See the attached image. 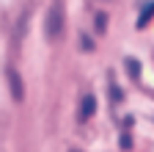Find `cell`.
<instances>
[{
    "mask_svg": "<svg viewBox=\"0 0 154 152\" xmlns=\"http://www.w3.org/2000/svg\"><path fill=\"white\" fill-rule=\"evenodd\" d=\"M63 22H66V14H63V3L61 0H52L50 3V11L44 17V36L50 42H58L63 33Z\"/></svg>",
    "mask_w": 154,
    "mask_h": 152,
    "instance_id": "cell-1",
    "label": "cell"
},
{
    "mask_svg": "<svg viewBox=\"0 0 154 152\" xmlns=\"http://www.w3.org/2000/svg\"><path fill=\"white\" fill-rule=\"evenodd\" d=\"M6 75H8V86H11V97H14L17 102H22V97H25V86H22V78H19V72H17V69H8Z\"/></svg>",
    "mask_w": 154,
    "mask_h": 152,
    "instance_id": "cell-2",
    "label": "cell"
},
{
    "mask_svg": "<svg viewBox=\"0 0 154 152\" xmlns=\"http://www.w3.org/2000/svg\"><path fill=\"white\" fill-rule=\"evenodd\" d=\"M96 113V97L94 94H83V102H80V119H91Z\"/></svg>",
    "mask_w": 154,
    "mask_h": 152,
    "instance_id": "cell-3",
    "label": "cell"
},
{
    "mask_svg": "<svg viewBox=\"0 0 154 152\" xmlns=\"http://www.w3.org/2000/svg\"><path fill=\"white\" fill-rule=\"evenodd\" d=\"M124 66H127V75H129L132 80H138V78H140V61H138V58H127Z\"/></svg>",
    "mask_w": 154,
    "mask_h": 152,
    "instance_id": "cell-4",
    "label": "cell"
},
{
    "mask_svg": "<svg viewBox=\"0 0 154 152\" xmlns=\"http://www.w3.org/2000/svg\"><path fill=\"white\" fill-rule=\"evenodd\" d=\"M151 17H154V3H146L143 11H140V17H138V28H146Z\"/></svg>",
    "mask_w": 154,
    "mask_h": 152,
    "instance_id": "cell-5",
    "label": "cell"
},
{
    "mask_svg": "<svg viewBox=\"0 0 154 152\" xmlns=\"http://www.w3.org/2000/svg\"><path fill=\"white\" fill-rule=\"evenodd\" d=\"M107 94H110V102L113 105H119L121 100H124V94H121V89L116 86V83H110V89H107Z\"/></svg>",
    "mask_w": 154,
    "mask_h": 152,
    "instance_id": "cell-6",
    "label": "cell"
},
{
    "mask_svg": "<svg viewBox=\"0 0 154 152\" xmlns=\"http://www.w3.org/2000/svg\"><path fill=\"white\" fill-rule=\"evenodd\" d=\"M94 22H96V31L105 33V28H107V17H105V14H96V17H94Z\"/></svg>",
    "mask_w": 154,
    "mask_h": 152,
    "instance_id": "cell-7",
    "label": "cell"
},
{
    "mask_svg": "<svg viewBox=\"0 0 154 152\" xmlns=\"http://www.w3.org/2000/svg\"><path fill=\"white\" fill-rule=\"evenodd\" d=\"M119 144H121V149H132V136H129V133H121Z\"/></svg>",
    "mask_w": 154,
    "mask_h": 152,
    "instance_id": "cell-8",
    "label": "cell"
},
{
    "mask_svg": "<svg viewBox=\"0 0 154 152\" xmlns=\"http://www.w3.org/2000/svg\"><path fill=\"white\" fill-rule=\"evenodd\" d=\"M83 50H94V42H91V39H85V36H83Z\"/></svg>",
    "mask_w": 154,
    "mask_h": 152,
    "instance_id": "cell-9",
    "label": "cell"
},
{
    "mask_svg": "<svg viewBox=\"0 0 154 152\" xmlns=\"http://www.w3.org/2000/svg\"><path fill=\"white\" fill-rule=\"evenodd\" d=\"M74 152H77V149H74Z\"/></svg>",
    "mask_w": 154,
    "mask_h": 152,
    "instance_id": "cell-10",
    "label": "cell"
}]
</instances>
